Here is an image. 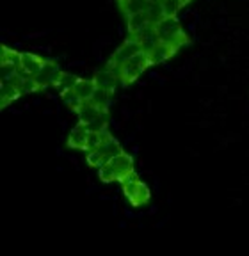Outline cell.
<instances>
[{"label":"cell","instance_id":"obj_22","mask_svg":"<svg viewBox=\"0 0 249 256\" xmlns=\"http://www.w3.org/2000/svg\"><path fill=\"white\" fill-rule=\"evenodd\" d=\"M189 0H162V8H164L166 16H176L178 11L187 4Z\"/></svg>","mask_w":249,"mask_h":256},{"label":"cell","instance_id":"obj_18","mask_svg":"<svg viewBox=\"0 0 249 256\" xmlns=\"http://www.w3.org/2000/svg\"><path fill=\"white\" fill-rule=\"evenodd\" d=\"M16 88H18V92H20V96H24V94H28V92L38 91V89H40V86L36 84L34 76H20V75H18Z\"/></svg>","mask_w":249,"mask_h":256},{"label":"cell","instance_id":"obj_14","mask_svg":"<svg viewBox=\"0 0 249 256\" xmlns=\"http://www.w3.org/2000/svg\"><path fill=\"white\" fill-rule=\"evenodd\" d=\"M16 82H18V76L12 80H2V88H0V98H2V107L9 105L11 102H14L20 96L16 88Z\"/></svg>","mask_w":249,"mask_h":256},{"label":"cell","instance_id":"obj_21","mask_svg":"<svg viewBox=\"0 0 249 256\" xmlns=\"http://www.w3.org/2000/svg\"><path fill=\"white\" fill-rule=\"evenodd\" d=\"M22 54L9 50L8 46H2V56H0V64H12V66H20Z\"/></svg>","mask_w":249,"mask_h":256},{"label":"cell","instance_id":"obj_26","mask_svg":"<svg viewBox=\"0 0 249 256\" xmlns=\"http://www.w3.org/2000/svg\"><path fill=\"white\" fill-rule=\"evenodd\" d=\"M121 2H124V0H118V4H121Z\"/></svg>","mask_w":249,"mask_h":256},{"label":"cell","instance_id":"obj_4","mask_svg":"<svg viewBox=\"0 0 249 256\" xmlns=\"http://www.w3.org/2000/svg\"><path fill=\"white\" fill-rule=\"evenodd\" d=\"M148 66H152L150 62L148 52H139L137 56H134L132 59H128L124 64H121V82L123 84H132L134 80H137L142 75Z\"/></svg>","mask_w":249,"mask_h":256},{"label":"cell","instance_id":"obj_11","mask_svg":"<svg viewBox=\"0 0 249 256\" xmlns=\"http://www.w3.org/2000/svg\"><path fill=\"white\" fill-rule=\"evenodd\" d=\"M94 82H96L98 88H104L107 89V91H116L118 88V82H120V76L114 75L110 70L105 66L104 70H100V72H96V75H94Z\"/></svg>","mask_w":249,"mask_h":256},{"label":"cell","instance_id":"obj_10","mask_svg":"<svg viewBox=\"0 0 249 256\" xmlns=\"http://www.w3.org/2000/svg\"><path fill=\"white\" fill-rule=\"evenodd\" d=\"M126 24H128V34L130 36H137L139 32H142L146 27H150L152 20H150L148 12H137V14H132L126 18Z\"/></svg>","mask_w":249,"mask_h":256},{"label":"cell","instance_id":"obj_23","mask_svg":"<svg viewBox=\"0 0 249 256\" xmlns=\"http://www.w3.org/2000/svg\"><path fill=\"white\" fill-rule=\"evenodd\" d=\"M146 12H148L150 20H152L153 25L157 24V22H160L162 18L166 16L164 8H162V2H150V6H148V9H146Z\"/></svg>","mask_w":249,"mask_h":256},{"label":"cell","instance_id":"obj_13","mask_svg":"<svg viewBox=\"0 0 249 256\" xmlns=\"http://www.w3.org/2000/svg\"><path fill=\"white\" fill-rule=\"evenodd\" d=\"M174 54H176V48L174 46L166 44V43H158L148 56H150V62H152V66H153V64H160V62H164V60H168L169 57H173Z\"/></svg>","mask_w":249,"mask_h":256},{"label":"cell","instance_id":"obj_6","mask_svg":"<svg viewBox=\"0 0 249 256\" xmlns=\"http://www.w3.org/2000/svg\"><path fill=\"white\" fill-rule=\"evenodd\" d=\"M139 52H142V46H141V43H139V40H137L136 36H128V40L124 41V43H121V46L112 54V57H110L108 62L120 64L121 66V64H124L126 60L132 59V57L137 56Z\"/></svg>","mask_w":249,"mask_h":256},{"label":"cell","instance_id":"obj_2","mask_svg":"<svg viewBox=\"0 0 249 256\" xmlns=\"http://www.w3.org/2000/svg\"><path fill=\"white\" fill-rule=\"evenodd\" d=\"M155 30H157L158 38H160V43L171 44V46H174L176 50L180 46H184V44L189 43L180 22L176 20V16H164L160 22L155 24Z\"/></svg>","mask_w":249,"mask_h":256},{"label":"cell","instance_id":"obj_15","mask_svg":"<svg viewBox=\"0 0 249 256\" xmlns=\"http://www.w3.org/2000/svg\"><path fill=\"white\" fill-rule=\"evenodd\" d=\"M96 88H98V86H96V82H94V78H78V80H76L75 88H73V91L80 96L84 102H88V100H91V98H92V94H94Z\"/></svg>","mask_w":249,"mask_h":256},{"label":"cell","instance_id":"obj_3","mask_svg":"<svg viewBox=\"0 0 249 256\" xmlns=\"http://www.w3.org/2000/svg\"><path fill=\"white\" fill-rule=\"evenodd\" d=\"M121 188H123L124 196L128 198V201L134 206H142L148 203L150 200V190L136 174V171H132L130 174H126L123 180H120Z\"/></svg>","mask_w":249,"mask_h":256},{"label":"cell","instance_id":"obj_17","mask_svg":"<svg viewBox=\"0 0 249 256\" xmlns=\"http://www.w3.org/2000/svg\"><path fill=\"white\" fill-rule=\"evenodd\" d=\"M108 139H112V136L108 134V130H102V132H89L88 134V142H86V152L91 150H98L102 144H105Z\"/></svg>","mask_w":249,"mask_h":256},{"label":"cell","instance_id":"obj_24","mask_svg":"<svg viewBox=\"0 0 249 256\" xmlns=\"http://www.w3.org/2000/svg\"><path fill=\"white\" fill-rule=\"evenodd\" d=\"M60 96H62V100H64V104L68 105V107L72 108V110H75V112L78 110V107H80L82 104H84V100H82L80 96L76 94V92L73 91V89H72V91L62 92Z\"/></svg>","mask_w":249,"mask_h":256},{"label":"cell","instance_id":"obj_7","mask_svg":"<svg viewBox=\"0 0 249 256\" xmlns=\"http://www.w3.org/2000/svg\"><path fill=\"white\" fill-rule=\"evenodd\" d=\"M105 112H107V108H102L98 107V105H94L92 102H84V104L78 107V110H76V116H78V123L82 124H89L92 123L94 120H98L100 116H104Z\"/></svg>","mask_w":249,"mask_h":256},{"label":"cell","instance_id":"obj_8","mask_svg":"<svg viewBox=\"0 0 249 256\" xmlns=\"http://www.w3.org/2000/svg\"><path fill=\"white\" fill-rule=\"evenodd\" d=\"M44 64V59L40 56H34V54H22V62H20V68L24 70L27 75L30 76H36L38 73H40V70L43 68Z\"/></svg>","mask_w":249,"mask_h":256},{"label":"cell","instance_id":"obj_16","mask_svg":"<svg viewBox=\"0 0 249 256\" xmlns=\"http://www.w3.org/2000/svg\"><path fill=\"white\" fill-rule=\"evenodd\" d=\"M126 18L132 14H137V12H144L150 6V0H124L121 4H118Z\"/></svg>","mask_w":249,"mask_h":256},{"label":"cell","instance_id":"obj_12","mask_svg":"<svg viewBox=\"0 0 249 256\" xmlns=\"http://www.w3.org/2000/svg\"><path fill=\"white\" fill-rule=\"evenodd\" d=\"M88 134H89V130L86 128V124L78 123L72 130V134H70V137H68V146H70V148H76V150H86V142H88Z\"/></svg>","mask_w":249,"mask_h":256},{"label":"cell","instance_id":"obj_20","mask_svg":"<svg viewBox=\"0 0 249 256\" xmlns=\"http://www.w3.org/2000/svg\"><path fill=\"white\" fill-rule=\"evenodd\" d=\"M76 76L75 75H72V73H66V72H62V75H60V78H59V82L56 84V88H57V91L62 94V92H66V91H72L73 88H75V84H76Z\"/></svg>","mask_w":249,"mask_h":256},{"label":"cell","instance_id":"obj_9","mask_svg":"<svg viewBox=\"0 0 249 256\" xmlns=\"http://www.w3.org/2000/svg\"><path fill=\"white\" fill-rule=\"evenodd\" d=\"M137 40H139V43H141L142 50L144 52H152L153 48L157 46L158 43H160V38H158L157 30H155V25H150V27H146L142 32H139L137 34Z\"/></svg>","mask_w":249,"mask_h":256},{"label":"cell","instance_id":"obj_1","mask_svg":"<svg viewBox=\"0 0 249 256\" xmlns=\"http://www.w3.org/2000/svg\"><path fill=\"white\" fill-rule=\"evenodd\" d=\"M134 171V160L128 153H120V155L112 156L110 160H107L104 166L100 168L98 174L100 180L104 184H110V182H120L124 176L130 174Z\"/></svg>","mask_w":249,"mask_h":256},{"label":"cell","instance_id":"obj_25","mask_svg":"<svg viewBox=\"0 0 249 256\" xmlns=\"http://www.w3.org/2000/svg\"><path fill=\"white\" fill-rule=\"evenodd\" d=\"M150 2H162V0H150Z\"/></svg>","mask_w":249,"mask_h":256},{"label":"cell","instance_id":"obj_5","mask_svg":"<svg viewBox=\"0 0 249 256\" xmlns=\"http://www.w3.org/2000/svg\"><path fill=\"white\" fill-rule=\"evenodd\" d=\"M60 75H62V72H60V68L57 66V62H54V60H50V59H44L43 68L34 76V80H36V84L40 86V89H46V88H50V86H56L57 82H59Z\"/></svg>","mask_w":249,"mask_h":256},{"label":"cell","instance_id":"obj_19","mask_svg":"<svg viewBox=\"0 0 249 256\" xmlns=\"http://www.w3.org/2000/svg\"><path fill=\"white\" fill-rule=\"evenodd\" d=\"M110 98H112V91H107L104 88H96V91H94V94H92V98L89 102H92V104L102 108H107L110 105V102H112Z\"/></svg>","mask_w":249,"mask_h":256}]
</instances>
